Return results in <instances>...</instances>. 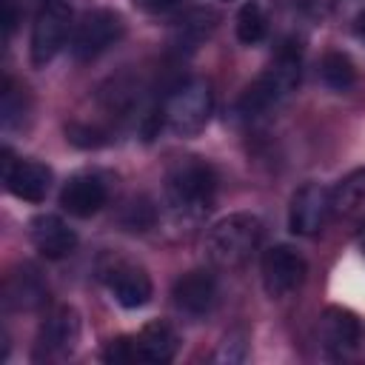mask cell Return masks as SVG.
Wrapping results in <instances>:
<instances>
[{
  "instance_id": "cell-6",
  "label": "cell",
  "mask_w": 365,
  "mask_h": 365,
  "mask_svg": "<svg viewBox=\"0 0 365 365\" xmlns=\"http://www.w3.org/2000/svg\"><path fill=\"white\" fill-rule=\"evenodd\" d=\"M125 26L123 17L108 11V9H94L86 11L74 29L71 37V54L77 60H94L97 54H103L106 48H111L120 37H123Z\"/></svg>"
},
{
  "instance_id": "cell-24",
  "label": "cell",
  "mask_w": 365,
  "mask_h": 365,
  "mask_svg": "<svg viewBox=\"0 0 365 365\" xmlns=\"http://www.w3.org/2000/svg\"><path fill=\"white\" fill-rule=\"evenodd\" d=\"M180 0H134V6H140L143 11H168L174 9Z\"/></svg>"
},
{
  "instance_id": "cell-18",
  "label": "cell",
  "mask_w": 365,
  "mask_h": 365,
  "mask_svg": "<svg viewBox=\"0 0 365 365\" xmlns=\"http://www.w3.org/2000/svg\"><path fill=\"white\" fill-rule=\"evenodd\" d=\"M319 71H322V80H325L331 88H336V91L351 88V86H354V80H356L354 60H351L345 51H328V54L322 57Z\"/></svg>"
},
{
  "instance_id": "cell-21",
  "label": "cell",
  "mask_w": 365,
  "mask_h": 365,
  "mask_svg": "<svg viewBox=\"0 0 365 365\" xmlns=\"http://www.w3.org/2000/svg\"><path fill=\"white\" fill-rule=\"evenodd\" d=\"M151 220H154V208L148 205V200H131L128 205H125V217H123V222L131 228V231H145L148 225H151Z\"/></svg>"
},
{
  "instance_id": "cell-2",
  "label": "cell",
  "mask_w": 365,
  "mask_h": 365,
  "mask_svg": "<svg viewBox=\"0 0 365 365\" xmlns=\"http://www.w3.org/2000/svg\"><path fill=\"white\" fill-rule=\"evenodd\" d=\"M165 194H168V202L174 211L197 217L214 202L217 174L208 163H202L197 157L180 160L177 165H171V171L165 177Z\"/></svg>"
},
{
  "instance_id": "cell-19",
  "label": "cell",
  "mask_w": 365,
  "mask_h": 365,
  "mask_svg": "<svg viewBox=\"0 0 365 365\" xmlns=\"http://www.w3.org/2000/svg\"><path fill=\"white\" fill-rule=\"evenodd\" d=\"M365 200V168L348 174L334 191H331V208L334 211H351Z\"/></svg>"
},
{
  "instance_id": "cell-25",
  "label": "cell",
  "mask_w": 365,
  "mask_h": 365,
  "mask_svg": "<svg viewBox=\"0 0 365 365\" xmlns=\"http://www.w3.org/2000/svg\"><path fill=\"white\" fill-rule=\"evenodd\" d=\"M3 9H6V17H3V29H6V37L14 31V23H17V9H14V0H3Z\"/></svg>"
},
{
  "instance_id": "cell-16",
  "label": "cell",
  "mask_w": 365,
  "mask_h": 365,
  "mask_svg": "<svg viewBox=\"0 0 365 365\" xmlns=\"http://www.w3.org/2000/svg\"><path fill=\"white\" fill-rule=\"evenodd\" d=\"M134 339V359L137 362H171L177 354V334L168 322H148Z\"/></svg>"
},
{
  "instance_id": "cell-1",
  "label": "cell",
  "mask_w": 365,
  "mask_h": 365,
  "mask_svg": "<svg viewBox=\"0 0 365 365\" xmlns=\"http://www.w3.org/2000/svg\"><path fill=\"white\" fill-rule=\"evenodd\" d=\"M259 240H262V222L254 214H228L208 231L205 251L217 268L231 271L251 259Z\"/></svg>"
},
{
  "instance_id": "cell-4",
  "label": "cell",
  "mask_w": 365,
  "mask_h": 365,
  "mask_svg": "<svg viewBox=\"0 0 365 365\" xmlns=\"http://www.w3.org/2000/svg\"><path fill=\"white\" fill-rule=\"evenodd\" d=\"M214 108V94L211 86L200 77L180 83L163 108V123L177 134V137H194L205 128L208 117Z\"/></svg>"
},
{
  "instance_id": "cell-5",
  "label": "cell",
  "mask_w": 365,
  "mask_h": 365,
  "mask_svg": "<svg viewBox=\"0 0 365 365\" xmlns=\"http://www.w3.org/2000/svg\"><path fill=\"white\" fill-rule=\"evenodd\" d=\"M71 23V9L63 0H46L34 17L31 29V63L46 66L57 57V51L66 46Z\"/></svg>"
},
{
  "instance_id": "cell-22",
  "label": "cell",
  "mask_w": 365,
  "mask_h": 365,
  "mask_svg": "<svg viewBox=\"0 0 365 365\" xmlns=\"http://www.w3.org/2000/svg\"><path fill=\"white\" fill-rule=\"evenodd\" d=\"M103 359H106V362H137V359H134V339H131V336L114 339V342L106 348Z\"/></svg>"
},
{
  "instance_id": "cell-27",
  "label": "cell",
  "mask_w": 365,
  "mask_h": 365,
  "mask_svg": "<svg viewBox=\"0 0 365 365\" xmlns=\"http://www.w3.org/2000/svg\"><path fill=\"white\" fill-rule=\"evenodd\" d=\"M359 248H362V251H365V228H362V231H359Z\"/></svg>"
},
{
  "instance_id": "cell-9",
  "label": "cell",
  "mask_w": 365,
  "mask_h": 365,
  "mask_svg": "<svg viewBox=\"0 0 365 365\" xmlns=\"http://www.w3.org/2000/svg\"><path fill=\"white\" fill-rule=\"evenodd\" d=\"M331 191L319 182H305L294 197H291V211H288V225L294 234H317L328 214H331Z\"/></svg>"
},
{
  "instance_id": "cell-13",
  "label": "cell",
  "mask_w": 365,
  "mask_h": 365,
  "mask_svg": "<svg viewBox=\"0 0 365 365\" xmlns=\"http://www.w3.org/2000/svg\"><path fill=\"white\" fill-rule=\"evenodd\" d=\"M29 237L34 242V248L46 257V259H63L74 251L77 245V234L54 214H40L29 222Z\"/></svg>"
},
{
  "instance_id": "cell-15",
  "label": "cell",
  "mask_w": 365,
  "mask_h": 365,
  "mask_svg": "<svg viewBox=\"0 0 365 365\" xmlns=\"http://www.w3.org/2000/svg\"><path fill=\"white\" fill-rule=\"evenodd\" d=\"M108 285H111V294L117 297V302L123 308H143L151 299V279L137 265L117 262L108 274Z\"/></svg>"
},
{
  "instance_id": "cell-3",
  "label": "cell",
  "mask_w": 365,
  "mask_h": 365,
  "mask_svg": "<svg viewBox=\"0 0 365 365\" xmlns=\"http://www.w3.org/2000/svg\"><path fill=\"white\" fill-rule=\"evenodd\" d=\"M299 83V48L282 46L274 63L268 66L265 74H259L240 97L237 108L242 117H257L265 108H271L282 94H288Z\"/></svg>"
},
{
  "instance_id": "cell-10",
  "label": "cell",
  "mask_w": 365,
  "mask_h": 365,
  "mask_svg": "<svg viewBox=\"0 0 365 365\" xmlns=\"http://www.w3.org/2000/svg\"><path fill=\"white\" fill-rule=\"evenodd\" d=\"M106 197H108V188L97 174H74L60 191V205L71 217L86 220L106 205Z\"/></svg>"
},
{
  "instance_id": "cell-12",
  "label": "cell",
  "mask_w": 365,
  "mask_h": 365,
  "mask_svg": "<svg viewBox=\"0 0 365 365\" xmlns=\"http://www.w3.org/2000/svg\"><path fill=\"white\" fill-rule=\"evenodd\" d=\"M80 339V317L74 308L60 305L54 308L43 328H40V348L46 351V356H66L77 348Z\"/></svg>"
},
{
  "instance_id": "cell-20",
  "label": "cell",
  "mask_w": 365,
  "mask_h": 365,
  "mask_svg": "<svg viewBox=\"0 0 365 365\" xmlns=\"http://www.w3.org/2000/svg\"><path fill=\"white\" fill-rule=\"evenodd\" d=\"M268 31V20H265V11L259 3H245L237 14V37L242 43H259Z\"/></svg>"
},
{
  "instance_id": "cell-14",
  "label": "cell",
  "mask_w": 365,
  "mask_h": 365,
  "mask_svg": "<svg viewBox=\"0 0 365 365\" xmlns=\"http://www.w3.org/2000/svg\"><path fill=\"white\" fill-rule=\"evenodd\" d=\"M46 299V282L31 265H23L11 271L3 282V305L11 311H29L37 308Z\"/></svg>"
},
{
  "instance_id": "cell-23",
  "label": "cell",
  "mask_w": 365,
  "mask_h": 365,
  "mask_svg": "<svg viewBox=\"0 0 365 365\" xmlns=\"http://www.w3.org/2000/svg\"><path fill=\"white\" fill-rule=\"evenodd\" d=\"M242 356H245V342H237L234 336H225V342H222V348L217 351L214 359H222V362H240Z\"/></svg>"
},
{
  "instance_id": "cell-17",
  "label": "cell",
  "mask_w": 365,
  "mask_h": 365,
  "mask_svg": "<svg viewBox=\"0 0 365 365\" xmlns=\"http://www.w3.org/2000/svg\"><path fill=\"white\" fill-rule=\"evenodd\" d=\"M319 334H322V342L334 351H351L359 345L362 339V325L359 319L345 311V308H328L319 319Z\"/></svg>"
},
{
  "instance_id": "cell-26",
  "label": "cell",
  "mask_w": 365,
  "mask_h": 365,
  "mask_svg": "<svg viewBox=\"0 0 365 365\" xmlns=\"http://www.w3.org/2000/svg\"><path fill=\"white\" fill-rule=\"evenodd\" d=\"M356 31H359V37H365V11L356 17Z\"/></svg>"
},
{
  "instance_id": "cell-8",
  "label": "cell",
  "mask_w": 365,
  "mask_h": 365,
  "mask_svg": "<svg viewBox=\"0 0 365 365\" xmlns=\"http://www.w3.org/2000/svg\"><path fill=\"white\" fill-rule=\"evenodd\" d=\"M0 163H3V182H6V188L17 200H26V202L46 200L48 185H51V168L48 165L34 163V160L14 163V157H11L9 148H3V160Z\"/></svg>"
},
{
  "instance_id": "cell-7",
  "label": "cell",
  "mask_w": 365,
  "mask_h": 365,
  "mask_svg": "<svg viewBox=\"0 0 365 365\" xmlns=\"http://www.w3.org/2000/svg\"><path fill=\"white\" fill-rule=\"evenodd\" d=\"M305 259L291 245H271L262 254V285L268 297H285L297 291L305 279Z\"/></svg>"
},
{
  "instance_id": "cell-11",
  "label": "cell",
  "mask_w": 365,
  "mask_h": 365,
  "mask_svg": "<svg viewBox=\"0 0 365 365\" xmlns=\"http://www.w3.org/2000/svg\"><path fill=\"white\" fill-rule=\"evenodd\" d=\"M174 305L188 317H202L217 302V279L208 271H188L174 282Z\"/></svg>"
}]
</instances>
